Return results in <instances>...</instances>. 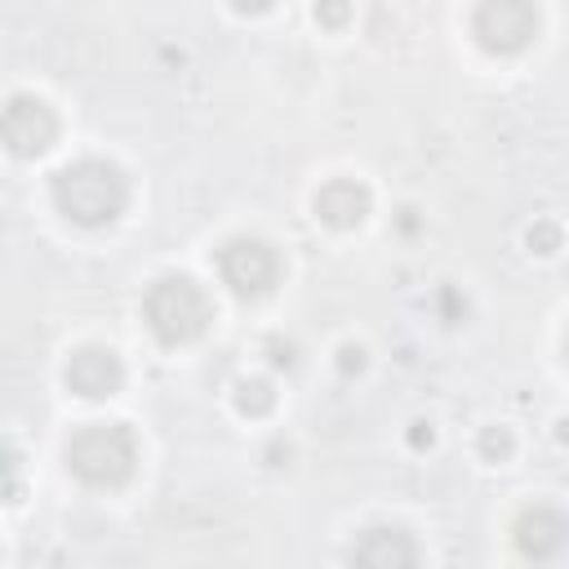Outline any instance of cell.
<instances>
[{
	"instance_id": "obj_1",
	"label": "cell",
	"mask_w": 569,
	"mask_h": 569,
	"mask_svg": "<svg viewBox=\"0 0 569 569\" xmlns=\"http://www.w3.org/2000/svg\"><path fill=\"white\" fill-rule=\"evenodd\" d=\"M53 204L76 227H107L129 204V178L111 160H76L53 173Z\"/></svg>"
},
{
	"instance_id": "obj_2",
	"label": "cell",
	"mask_w": 569,
	"mask_h": 569,
	"mask_svg": "<svg viewBox=\"0 0 569 569\" xmlns=\"http://www.w3.org/2000/svg\"><path fill=\"white\" fill-rule=\"evenodd\" d=\"M142 320L147 329L164 342V347H182V342H196L209 320H213V302L209 293L191 280V276H160L147 298H142Z\"/></svg>"
},
{
	"instance_id": "obj_3",
	"label": "cell",
	"mask_w": 569,
	"mask_h": 569,
	"mask_svg": "<svg viewBox=\"0 0 569 569\" xmlns=\"http://www.w3.org/2000/svg\"><path fill=\"white\" fill-rule=\"evenodd\" d=\"M67 467L93 489H116L138 467V440L124 422H89L67 440Z\"/></svg>"
},
{
	"instance_id": "obj_4",
	"label": "cell",
	"mask_w": 569,
	"mask_h": 569,
	"mask_svg": "<svg viewBox=\"0 0 569 569\" xmlns=\"http://www.w3.org/2000/svg\"><path fill=\"white\" fill-rule=\"evenodd\" d=\"M471 36L493 58H516L538 36V4L533 0H480L471 13Z\"/></svg>"
},
{
	"instance_id": "obj_5",
	"label": "cell",
	"mask_w": 569,
	"mask_h": 569,
	"mask_svg": "<svg viewBox=\"0 0 569 569\" xmlns=\"http://www.w3.org/2000/svg\"><path fill=\"white\" fill-rule=\"evenodd\" d=\"M218 276L236 298H262L280 280V258L258 236H236L218 249Z\"/></svg>"
},
{
	"instance_id": "obj_6",
	"label": "cell",
	"mask_w": 569,
	"mask_h": 569,
	"mask_svg": "<svg viewBox=\"0 0 569 569\" xmlns=\"http://www.w3.org/2000/svg\"><path fill=\"white\" fill-rule=\"evenodd\" d=\"M0 133L9 142L13 156H44L58 138V116L44 98H31V93H13L4 102V120H0Z\"/></svg>"
},
{
	"instance_id": "obj_7",
	"label": "cell",
	"mask_w": 569,
	"mask_h": 569,
	"mask_svg": "<svg viewBox=\"0 0 569 569\" xmlns=\"http://www.w3.org/2000/svg\"><path fill=\"white\" fill-rule=\"evenodd\" d=\"M62 382L80 400H107V396H116L124 387V365H120V356L111 347H80L67 360Z\"/></svg>"
},
{
	"instance_id": "obj_8",
	"label": "cell",
	"mask_w": 569,
	"mask_h": 569,
	"mask_svg": "<svg viewBox=\"0 0 569 569\" xmlns=\"http://www.w3.org/2000/svg\"><path fill=\"white\" fill-rule=\"evenodd\" d=\"M516 551L525 560H556L569 547V516L556 507H525L516 516Z\"/></svg>"
},
{
	"instance_id": "obj_9",
	"label": "cell",
	"mask_w": 569,
	"mask_h": 569,
	"mask_svg": "<svg viewBox=\"0 0 569 569\" xmlns=\"http://www.w3.org/2000/svg\"><path fill=\"white\" fill-rule=\"evenodd\" d=\"M373 209V191L360 182V178H329L320 191H316V218L333 231H351L369 218Z\"/></svg>"
},
{
	"instance_id": "obj_10",
	"label": "cell",
	"mask_w": 569,
	"mask_h": 569,
	"mask_svg": "<svg viewBox=\"0 0 569 569\" xmlns=\"http://www.w3.org/2000/svg\"><path fill=\"white\" fill-rule=\"evenodd\" d=\"M347 560L369 565V569H409V565H418V547H413V538H409L405 529H396V525H373V529H365V533L347 547Z\"/></svg>"
},
{
	"instance_id": "obj_11",
	"label": "cell",
	"mask_w": 569,
	"mask_h": 569,
	"mask_svg": "<svg viewBox=\"0 0 569 569\" xmlns=\"http://www.w3.org/2000/svg\"><path fill=\"white\" fill-rule=\"evenodd\" d=\"M231 405L244 413V418H267L276 409V387L267 378H240L236 391H231Z\"/></svg>"
},
{
	"instance_id": "obj_12",
	"label": "cell",
	"mask_w": 569,
	"mask_h": 569,
	"mask_svg": "<svg viewBox=\"0 0 569 569\" xmlns=\"http://www.w3.org/2000/svg\"><path fill=\"white\" fill-rule=\"evenodd\" d=\"M525 244H529V253H538V258H551V253L565 244V231H560V222H551V218H538V222L525 231Z\"/></svg>"
},
{
	"instance_id": "obj_13",
	"label": "cell",
	"mask_w": 569,
	"mask_h": 569,
	"mask_svg": "<svg viewBox=\"0 0 569 569\" xmlns=\"http://www.w3.org/2000/svg\"><path fill=\"white\" fill-rule=\"evenodd\" d=\"M476 449H480L485 462H507V458L516 453V436H511L507 427H485L480 440H476Z\"/></svg>"
},
{
	"instance_id": "obj_14",
	"label": "cell",
	"mask_w": 569,
	"mask_h": 569,
	"mask_svg": "<svg viewBox=\"0 0 569 569\" xmlns=\"http://www.w3.org/2000/svg\"><path fill=\"white\" fill-rule=\"evenodd\" d=\"M311 13H316V22H320L325 31H342V27L351 22V0H316Z\"/></svg>"
},
{
	"instance_id": "obj_15",
	"label": "cell",
	"mask_w": 569,
	"mask_h": 569,
	"mask_svg": "<svg viewBox=\"0 0 569 569\" xmlns=\"http://www.w3.org/2000/svg\"><path fill=\"white\" fill-rule=\"evenodd\" d=\"M267 360H271V369H293L298 365V347L289 338H267Z\"/></svg>"
},
{
	"instance_id": "obj_16",
	"label": "cell",
	"mask_w": 569,
	"mask_h": 569,
	"mask_svg": "<svg viewBox=\"0 0 569 569\" xmlns=\"http://www.w3.org/2000/svg\"><path fill=\"white\" fill-rule=\"evenodd\" d=\"M436 307H440V316H445L449 325L467 316V298H458V289H449V284H445V289L436 293Z\"/></svg>"
},
{
	"instance_id": "obj_17",
	"label": "cell",
	"mask_w": 569,
	"mask_h": 569,
	"mask_svg": "<svg viewBox=\"0 0 569 569\" xmlns=\"http://www.w3.org/2000/svg\"><path fill=\"white\" fill-rule=\"evenodd\" d=\"M365 365H369V356H365V347L360 342H347V347H338V369L351 378V373H365Z\"/></svg>"
},
{
	"instance_id": "obj_18",
	"label": "cell",
	"mask_w": 569,
	"mask_h": 569,
	"mask_svg": "<svg viewBox=\"0 0 569 569\" xmlns=\"http://www.w3.org/2000/svg\"><path fill=\"white\" fill-rule=\"evenodd\" d=\"M431 440H436V431H431V422H409V449H431Z\"/></svg>"
},
{
	"instance_id": "obj_19",
	"label": "cell",
	"mask_w": 569,
	"mask_h": 569,
	"mask_svg": "<svg viewBox=\"0 0 569 569\" xmlns=\"http://www.w3.org/2000/svg\"><path fill=\"white\" fill-rule=\"evenodd\" d=\"M276 0H231V9L236 13H244V18H258V13H267Z\"/></svg>"
},
{
	"instance_id": "obj_20",
	"label": "cell",
	"mask_w": 569,
	"mask_h": 569,
	"mask_svg": "<svg viewBox=\"0 0 569 569\" xmlns=\"http://www.w3.org/2000/svg\"><path fill=\"white\" fill-rule=\"evenodd\" d=\"M413 213H418V209H400V231H413V227H418Z\"/></svg>"
},
{
	"instance_id": "obj_21",
	"label": "cell",
	"mask_w": 569,
	"mask_h": 569,
	"mask_svg": "<svg viewBox=\"0 0 569 569\" xmlns=\"http://www.w3.org/2000/svg\"><path fill=\"white\" fill-rule=\"evenodd\" d=\"M556 440H560V445H569V418H560V422H556Z\"/></svg>"
},
{
	"instance_id": "obj_22",
	"label": "cell",
	"mask_w": 569,
	"mask_h": 569,
	"mask_svg": "<svg viewBox=\"0 0 569 569\" xmlns=\"http://www.w3.org/2000/svg\"><path fill=\"white\" fill-rule=\"evenodd\" d=\"M565 356H569V333H565Z\"/></svg>"
}]
</instances>
